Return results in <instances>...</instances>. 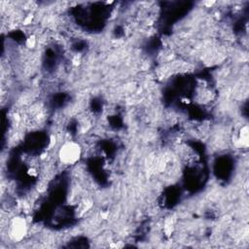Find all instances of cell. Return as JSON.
I'll use <instances>...</instances> for the list:
<instances>
[{"instance_id":"6da1fadb","label":"cell","mask_w":249,"mask_h":249,"mask_svg":"<svg viewBox=\"0 0 249 249\" xmlns=\"http://www.w3.org/2000/svg\"><path fill=\"white\" fill-rule=\"evenodd\" d=\"M82 149L79 144L70 141L65 142L58 151V159L62 164H75L81 157Z\"/></svg>"}]
</instances>
